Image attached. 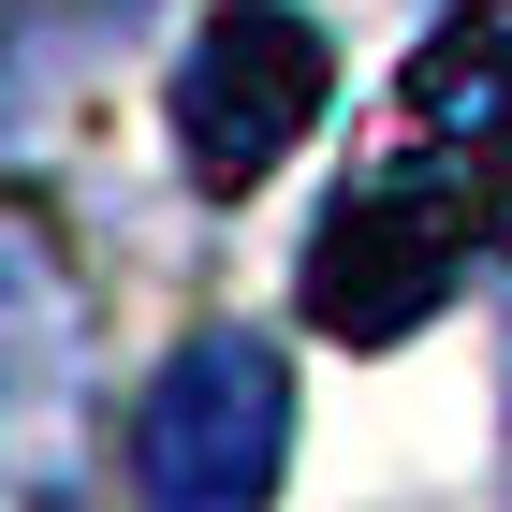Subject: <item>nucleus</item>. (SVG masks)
I'll use <instances>...</instances> for the list:
<instances>
[{
  "label": "nucleus",
  "mask_w": 512,
  "mask_h": 512,
  "mask_svg": "<svg viewBox=\"0 0 512 512\" xmlns=\"http://www.w3.org/2000/svg\"><path fill=\"white\" fill-rule=\"evenodd\" d=\"M278 454H293V381L249 322H205L176 337L132 410V483L147 512H264L278 498Z\"/></svg>",
  "instance_id": "1"
},
{
  "label": "nucleus",
  "mask_w": 512,
  "mask_h": 512,
  "mask_svg": "<svg viewBox=\"0 0 512 512\" xmlns=\"http://www.w3.org/2000/svg\"><path fill=\"white\" fill-rule=\"evenodd\" d=\"M469 264H483V235H469V220H454L425 176L366 161L352 191L322 205L293 308H308V337H337V352H395V337H410V322H425V308H439V293H454Z\"/></svg>",
  "instance_id": "2"
},
{
  "label": "nucleus",
  "mask_w": 512,
  "mask_h": 512,
  "mask_svg": "<svg viewBox=\"0 0 512 512\" xmlns=\"http://www.w3.org/2000/svg\"><path fill=\"white\" fill-rule=\"evenodd\" d=\"M395 176H425L454 220L483 235V264L512 249V0H454L410 74H395Z\"/></svg>",
  "instance_id": "3"
},
{
  "label": "nucleus",
  "mask_w": 512,
  "mask_h": 512,
  "mask_svg": "<svg viewBox=\"0 0 512 512\" xmlns=\"http://www.w3.org/2000/svg\"><path fill=\"white\" fill-rule=\"evenodd\" d=\"M322 88H337V59H322V30L293 0L205 15L191 59H176V147H191V176L205 191H249L264 161H293V132L322 118Z\"/></svg>",
  "instance_id": "4"
}]
</instances>
